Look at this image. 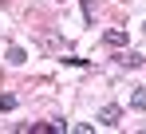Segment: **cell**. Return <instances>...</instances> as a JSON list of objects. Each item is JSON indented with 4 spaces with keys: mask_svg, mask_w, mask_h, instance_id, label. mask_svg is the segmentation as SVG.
Segmentation results:
<instances>
[{
    "mask_svg": "<svg viewBox=\"0 0 146 134\" xmlns=\"http://www.w3.org/2000/svg\"><path fill=\"white\" fill-rule=\"evenodd\" d=\"M130 107H134V111H146V87H134V91H130Z\"/></svg>",
    "mask_w": 146,
    "mask_h": 134,
    "instance_id": "obj_5",
    "label": "cell"
},
{
    "mask_svg": "<svg viewBox=\"0 0 146 134\" xmlns=\"http://www.w3.org/2000/svg\"><path fill=\"white\" fill-rule=\"evenodd\" d=\"M95 122H103V126H119V122H122V107H119V103H107V107L95 114Z\"/></svg>",
    "mask_w": 146,
    "mask_h": 134,
    "instance_id": "obj_1",
    "label": "cell"
},
{
    "mask_svg": "<svg viewBox=\"0 0 146 134\" xmlns=\"http://www.w3.org/2000/svg\"><path fill=\"white\" fill-rule=\"evenodd\" d=\"M55 4H67V0H55Z\"/></svg>",
    "mask_w": 146,
    "mask_h": 134,
    "instance_id": "obj_8",
    "label": "cell"
},
{
    "mask_svg": "<svg viewBox=\"0 0 146 134\" xmlns=\"http://www.w3.org/2000/svg\"><path fill=\"white\" fill-rule=\"evenodd\" d=\"M4 111H16V95H0V114Z\"/></svg>",
    "mask_w": 146,
    "mask_h": 134,
    "instance_id": "obj_6",
    "label": "cell"
},
{
    "mask_svg": "<svg viewBox=\"0 0 146 134\" xmlns=\"http://www.w3.org/2000/svg\"><path fill=\"white\" fill-rule=\"evenodd\" d=\"M83 16H87V20H95V0H83Z\"/></svg>",
    "mask_w": 146,
    "mask_h": 134,
    "instance_id": "obj_7",
    "label": "cell"
},
{
    "mask_svg": "<svg viewBox=\"0 0 146 134\" xmlns=\"http://www.w3.org/2000/svg\"><path fill=\"white\" fill-rule=\"evenodd\" d=\"M103 44L107 47H126V32H122V28H107V32H103Z\"/></svg>",
    "mask_w": 146,
    "mask_h": 134,
    "instance_id": "obj_2",
    "label": "cell"
},
{
    "mask_svg": "<svg viewBox=\"0 0 146 134\" xmlns=\"http://www.w3.org/2000/svg\"><path fill=\"white\" fill-rule=\"evenodd\" d=\"M119 63H122V67H142V63H146V55H142V51H122Z\"/></svg>",
    "mask_w": 146,
    "mask_h": 134,
    "instance_id": "obj_3",
    "label": "cell"
},
{
    "mask_svg": "<svg viewBox=\"0 0 146 134\" xmlns=\"http://www.w3.org/2000/svg\"><path fill=\"white\" fill-rule=\"evenodd\" d=\"M8 63H16V67H20V63H28V47L12 44V47H8Z\"/></svg>",
    "mask_w": 146,
    "mask_h": 134,
    "instance_id": "obj_4",
    "label": "cell"
}]
</instances>
